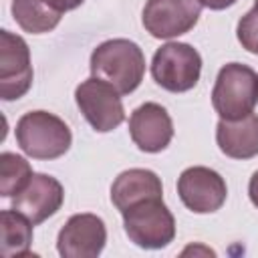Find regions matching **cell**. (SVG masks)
Instances as JSON below:
<instances>
[{
    "instance_id": "cell-20",
    "label": "cell",
    "mask_w": 258,
    "mask_h": 258,
    "mask_svg": "<svg viewBox=\"0 0 258 258\" xmlns=\"http://www.w3.org/2000/svg\"><path fill=\"white\" fill-rule=\"evenodd\" d=\"M198 2L210 10H226V8L234 6L238 0H198Z\"/></svg>"
},
{
    "instance_id": "cell-10",
    "label": "cell",
    "mask_w": 258,
    "mask_h": 258,
    "mask_svg": "<svg viewBox=\"0 0 258 258\" xmlns=\"http://www.w3.org/2000/svg\"><path fill=\"white\" fill-rule=\"evenodd\" d=\"M107 242L105 222L95 214H75L60 228L56 250L62 258H97Z\"/></svg>"
},
{
    "instance_id": "cell-19",
    "label": "cell",
    "mask_w": 258,
    "mask_h": 258,
    "mask_svg": "<svg viewBox=\"0 0 258 258\" xmlns=\"http://www.w3.org/2000/svg\"><path fill=\"white\" fill-rule=\"evenodd\" d=\"M42 2H46L52 10H56V12H60V14H64V12H69V10H75V8H79L85 0H42Z\"/></svg>"
},
{
    "instance_id": "cell-16",
    "label": "cell",
    "mask_w": 258,
    "mask_h": 258,
    "mask_svg": "<svg viewBox=\"0 0 258 258\" xmlns=\"http://www.w3.org/2000/svg\"><path fill=\"white\" fill-rule=\"evenodd\" d=\"M2 254L6 258L28 256L32 244V222L16 210H2Z\"/></svg>"
},
{
    "instance_id": "cell-22",
    "label": "cell",
    "mask_w": 258,
    "mask_h": 258,
    "mask_svg": "<svg viewBox=\"0 0 258 258\" xmlns=\"http://www.w3.org/2000/svg\"><path fill=\"white\" fill-rule=\"evenodd\" d=\"M254 12H258V0H254V8H252Z\"/></svg>"
},
{
    "instance_id": "cell-15",
    "label": "cell",
    "mask_w": 258,
    "mask_h": 258,
    "mask_svg": "<svg viewBox=\"0 0 258 258\" xmlns=\"http://www.w3.org/2000/svg\"><path fill=\"white\" fill-rule=\"evenodd\" d=\"M12 16L16 24L30 34H44L56 28L62 14L42 0H12Z\"/></svg>"
},
{
    "instance_id": "cell-3",
    "label": "cell",
    "mask_w": 258,
    "mask_h": 258,
    "mask_svg": "<svg viewBox=\"0 0 258 258\" xmlns=\"http://www.w3.org/2000/svg\"><path fill=\"white\" fill-rule=\"evenodd\" d=\"M258 103V75L242 62H228L220 69L212 105L220 119H240L254 111Z\"/></svg>"
},
{
    "instance_id": "cell-1",
    "label": "cell",
    "mask_w": 258,
    "mask_h": 258,
    "mask_svg": "<svg viewBox=\"0 0 258 258\" xmlns=\"http://www.w3.org/2000/svg\"><path fill=\"white\" fill-rule=\"evenodd\" d=\"M91 77L109 83L119 95L133 93L145 75V56L139 44L127 38H111L91 52Z\"/></svg>"
},
{
    "instance_id": "cell-5",
    "label": "cell",
    "mask_w": 258,
    "mask_h": 258,
    "mask_svg": "<svg viewBox=\"0 0 258 258\" xmlns=\"http://www.w3.org/2000/svg\"><path fill=\"white\" fill-rule=\"evenodd\" d=\"M153 81L169 93H185L194 89L202 75L200 52L185 42H165L151 58Z\"/></svg>"
},
{
    "instance_id": "cell-14",
    "label": "cell",
    "mask_w": 258,
    "mask_h": 258,
    "mask_svg": "<svg viewBox=\"0 0 258 258\" xmlns=\"http://www.w3.org/2000/svg\"><path fill=\"white\" fill-rule=\"evenodd\" d=\"M149 198H163V185L155 171L133 167L121 171L111 185V202L119 212H125L137 202Z\"/></svg>"
},
{
    "instance_id": "cell-12",
    "label": "cell",
    "mask_w": 258,
    "mask_h": 258,
    "mask_svg": "<svg viewBox=\"0 0 258 258\" xmlns=\"http://www.w3.org/2000/svg\"><path fill=\"white\" fill-rule=\"evenodd\" d=\"M129 133L141 151L159 153L173 139V123L165 107L159 103H143L129 117Z\"/></svg>"
},
{
    "instance_id": "cell-4",
    "label": "cell",
    "mask_w": 258,
    "mask_h": 258,
    "mask_svg": "<svg viewBox=\"0 0 258 258\" xmlns=\"http://www.w3.org/2000/svg\"><path fill=\"white\" fill-rule=\"evenodd\" d=\"M123 216V226L133 244L145 250L165 248L175 238V220L163 198H149L133 204Z\"/></svg>"
},
{
    "instance_id": "cell-13",
    "label": "cell",
    "mask_w": 258,
    "mask_h": 258,
    "mask_svg": "<svg viewBox=\"0 0 258 258\" xmlns=\"http://www.w3.org/2000/svg\"><path fill=\"white\" fill-rule=\"evenodd\" d=\"M216 143L232 159H252L258 155V115L240 119H220L216 125Z\"/></svg>"
},
{
    "instance_id": "cell-7",
    "label": "cell",
    "mask_w": 258,
    "mask_h": 258,
    "mask_svg": "<svg viewBox=\"0 0 258 258\" xmlns=\"http://www.w3.org/2000/svg\"><path fill=\"white\" fill-rule=\"evenodd\" d=\"M30 48L26 40L10 30H0V97L20 99L32 85Z\"/></svg>"
},
{
    "instance_id": "cell-17",
    "label": "cell",
    "mask_w": 258,
    "mask_h": 258,
    "mask_svg": "<svg viewBox=\"0 0 258 258\" xmlns=\"http://www.w3.org/2000/svg\"><path fill=\"white\" fill-rule=\"evenodd\" d=\"M32 177L30 163L16 153L4 151L0 155V196L14 198Z\"/></svg>"
},
{
    "instance_id": "cell-2",
    "label": "cell",
    "mask_w": 258,
    "mask_h": 258,
    "mask_svg": "<svg viewBox=\"0 0 258 258\" xmlns=\"http://www.w3.org/2000/svg\"><path fill=\"white\" fill-rule=\"evenodd\" d=\"M16 141L32 159H56L71 149L73 135L60 117L48 111H30L16 123Z\"/></svg>"
},
{
    "instance_id": "cell-8",
    "label": "cell",
    "mask_w": 258,
    "mask_h": 258,
    "mask_svg": "<svg viewBox=\"0 0 258 258\" xmlns=\"http://www.w3.org/2000/svg\"><path fill=\"white\" fill-rule=\"evenodd\" d=\"M200 12L198 0H147L141 22L153 38H175L198 24Z\"/></svg>"
},
{
    "instance_id": "cell-6",
    "label": "cell",
    "mask_w": 258,
    "mask_h": 258,
    "mask_svg": "<svg viewBox=\"0 0 258 258\" xmlns=\"http://www.w3.org/2000/svg\"><path fill=\"white\" fill-rule=\"evenodd\" d=\"M75 101L87 123L99 133H109L125 121L121 95L97 77L83 81L75 89Z\"/></svg>"
},
{
    "instance_id": "cell-11",
    "label": "cell",
    "mask_w": 258,
    "mask_h": 258,
    "mask_svg": "<svg viewBox=\"0 0 258 258\" xmlns=\"http://www.w3.org/2000/svg\"><path fill=\"white\" fill-rule=\"evenodd\" d=\"M64 200L60 181L46 173H32L28 183L12 198V210L26 216L34 226L54 216Z\"/></svg>"
},
{
    "instance_id": "cell-21",
    "label": "cell",
    "mask_w": 258,
    "mask_h": 258,
    "mask_svg": "<svg viewBox=\"0 0 258 258\" xmlns=\"http://www.w3.org/2000/svg\"><path fill=\"white\" fill-rule=\"evenodd\" d=\"M248 196H250V202L258 208V169L252 173L250 177V183H248Z\"/></svg>"
},
{
    "instance_id": "cell-18",
    "label": "cell",
    "mask_w": 258,
    "mask_h": 258,
    "mask_svg": "<svg viewBox=\"0 0 258 258\" xmlns=\"http://www.w3.org/2000/svg\"><path fill=\"white\" fill-rule=\"evenodd\" d=\"M236 36L242 48H246L252 54H258V12L248 10L236 26Z\"/></svg>"
},
{
    "instance_id": "cell-9",
    "label": "cell",
    "mask_w": 258,
    "mask_h": 258,
    "mask_svg": "<svg viewBox=\"0 0 258 258\" xmlns=\"http://www.w3.org/2000/svg\"><path fill=\"white\" fill-rule=\"evenodd\" d=\"M177 196L194 214H212L226 202L228 187L224 177L204 165H194L177 177Z\"/></svg>"
}]
</instances>
